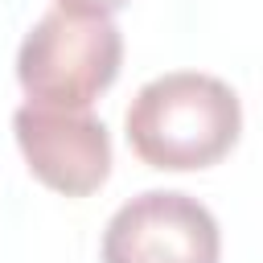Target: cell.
Listing matches in <instances>:
<instances>
[{
    "instance_id": "6da1fadb",
    "label": "cell",
    "mask_w": 263,
    "mask_h": 263,
    "mask_svg": "<svg viewBox=\"0 0 263 263\" xmlns=\"http://www.w3.org/2000/svg\"><path fill=\"white\" fill-rule=\"evenodd\" d=\"M132 152L160 173L218 164L242 132L238 95L201 70H173L144 82L123 115Z\"/></svg>"
},
{
    "instance_id": "277c9868",
    "label": "cell",
    "mask_w": 263,
    "mask_h": 263,
    "mask_svg": "<svg viewBox=\"0 0 263 263\" xmlns=\"http://www.w3.org/2000/svg\"><path fill=\"white\" fill-rule=\"evenodd\" d=\"M12 136L29 173L62 197H86L111 177V136L90 111L25 103L12 111Z\"/></svg>"
},
{
    "instance_id": "3957f363",
    "label": "cell",
    "mask_w": 263,
    "mask_h": 263,
    "mask_svg": "<svg viewBox=\"0 0 263 263\" xmlns=\"http://www.w3.org/2000/svg\"><path fill=\"white\" fill-rule=\"evenodd\" d=\"M214 214L177 189H148L123 201L103 230V263H218Z\"/></svg>"
},
{
    "instance_id": "5b68a950",
    "label": "cell",
    "mask_w": 263,
    "mask_h": 263,
    "mask_svg": "<svg viewBox=\"0 0 263 263\" xmlns=\"http://www.w3.org/2000/svg\"><path fill=\"white\" fill-rule=\"evenodd\" d=\"M123 4H132V0H58V8H82V12H103V16L119 12Z\"/></svg>"
},
{
    "instance_id": "7a4b0ae2",
    "label": "cell",
    "mask_w": 263,
    "mask_h": 263,
    "mask_svg": "<svg viewBox=\"0 0 263 263\" xmlns=\"http://www.w3.org/2000/svg\"><path fill=\"white\" fill-rule=\"evenodd\" d=\"M123 66V33L103 12L49 8L16 49V82L37 107L86 111Z\"/></svg>"
}]
</instances>
